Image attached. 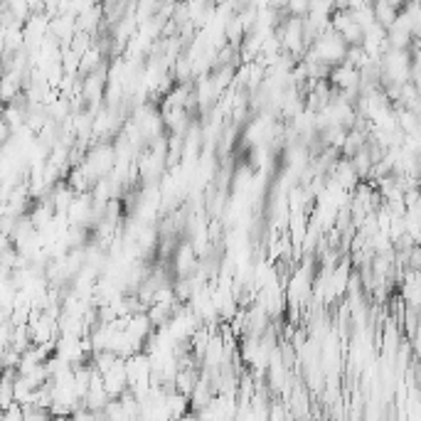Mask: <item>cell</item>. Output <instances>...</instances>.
Masks as SVG:
<instances>
[{
	"label": "cell",
	"instance_id": "obj_7",
	"mask_svg": "<svg viewBox=\"0 0 421 421\" xmlns=\"http://www.w3.org/2000/svg\"><path fill=\"white\" fill-rule=\"evenodd\" d=\"M387 3H389V5H392V8H397V10H402V8H404V5H407V3H409V0H387Z\"/></svg>",
	"mask_w": 421,
	"mask_h": 421
},
{
	"label": "cell",
	"instance_id": "obj_3",
	"mask_svg": "<svg viewBox=\"0 0 421 421\" xmlns=\"http://www.w3.org/2000/svg\"><path fill=\"white\" fill-rule=\"evenodd\" d=\"M387 30V42H389V47H394V49H407L409 44L414 42V35H412V28H409V23H407V18H404L402 13H397V18H394V23L389 25V28H384Z\"/></svg>",
	"mask_w": 421,
	"mask_h": 421
},
{
	"label": "cell",
	"instance_id": "obj_5",
	"mask_svg": "<svg viewBox=\"0 0 421 421\" xmlns=\"http://www.w3.org/2000/svg\"><path fill=\"white\" fill-rule=\"evenodd\" d=\"M362 32H365V30L360 28V25L353 20V23H350L348 28H345L343 32H338V35H340V37H343L348 44H360V42H362Z\"/></svg>",
	"mask_w": 421,
	"mask_h": 421
},
{
	"label": "cell",
	"instance_id": "obj_4",
	"mask_svg": "<svg viewBox=\"0 0 421 421\" xmlns=\"http://www.w3.org/2000/svg\"><path fill=\"white\" fill-rule=\"evenodd\" d=\"M399 10L392 8L387 0H372V15H374V23H379L382 28H389L397 18Z\"/></svg>",
	"mask_w": 421,
	"mask_h": 421
},
{
	"label": "cell",
	"instance_id": "obj_2",
	"mask_svg": "<svg viewBox=\"0 0 421 421\" xmlns=\"http://www.w3.org/2000/svg\"><path fill=\"white\" fill-rule=\"evenodd\" d=\"M328 82L333 89H360V69L348 62H340L330 67Z\"/></svg>",
	"mask_w": 421,
	"mask_h": 421
},
{
	"label": "cell",
	"instance_id": "obj_6",
	"mask_svg": "<svg viewBox=\"0 0 421 421\" xmlns=\"http://www.w3.org/2000/svg\"><path fill=\"white\" fill-rule=\"evenodd\" d=\"M310 8V0H286V15H295V18H305Z\"/></svg>",
	"mask_w": 421,
	"mask_h": 421
},
{
	"label": "cell",
	"instance_id": "obj_1",
	"mask_svg": "<svg viewBox=\"0 0 421 421\" xmlns=\"http://www.w3.org/2000/svg\"><path fill=\"white\" fill-rule=\"evenodd\" d=\"M102 379H104V389H106V394L111 399H116L118 394L123 392V389H128V377H126V360L118 358L116 362L111 365L109 370H104L102 372Z\"/></svg>",
	"mask_w": 421,
	"mask_h": 421
}]
</instances>
